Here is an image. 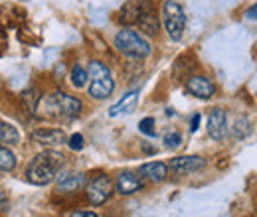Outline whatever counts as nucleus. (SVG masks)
Wrapping results in <instances>:
<instances>
[{"mask_svg": "<svg viewBox=\"0 0 257 217\" xmlns=\"http://www.w3.org/2000/svg\"><path fill=\"white\" fill-rule=\"evenodd\" d=\"M40 99H42V97L38 93V89H28V91L22 93V105H24V109H26L28 113H36Z\"/></svg>", "mask_w": 257, "mask_h": 217, "instance_id": "nucleus-19", "label": "nucleus"}, {"mask_svg": "<svg viewBox=\"0 0 257 217\" xmlns=\"http://www.w3.org/2000/svg\"><path fill=\"white\" fill-rule=\"evenodd\" d=\"M206 166V160L200 156H180L170 162V170L178 176H188L194 172H200Z\"/></svg>", "mask_w": 257, "mask_h": 217, "instance_id": "nucleus-8", "label": "nucleus"}, {"mask_svg": "<svg viewBox=\"0 0 257 217\" xmlns=\"http://www.w3.org/2000/svg\"><path fill=\"white\" fill-rule=\"evenodd\" d=\"M151 10H155L153 0H127L125 6L119 12V22L121 24H127V26L139 24V20L145 14H149Z\"/></svg>", "mask_w": 257, "mask_h": 217, "instance_id": "nucleus-7", "label": "nucleus"}, {"mask_svg": "<svg viewBox=\"0 0 257 217\" xmlns=\"http://www.w3.org/2000/svg\"><path fill=\"white\" fill-rule=\"evenodd\" d=\"M67 146H69L71 150H81V148H83V136H81L79 132L71 134V136H69V142H67Z\"/></svg>", "mask_w": 257, "mask_h": 217, "instance_id": "nucleus-25", "label": "nucleus"}, {"mask_svg": "<svg viewBox=\"0 0 257 217\" xmlns=\"http://www.w3.org/2000/svg\"><path fill=\"white\" fill-rule=\"evenodd\" d=\"M71 83L77 89H81L87 83V71L81 65H73V69H71Z\"/></svg>", "mask_w": 257, "mask_h": 217, "instance_id": "nucleus-21", "label": "nucleus"}, {"mask_svg": "<svg viewBox=\"0 0 257 217\" xmlns=\"http://www.w3.org/2000/svg\"><path fill=\"white\" fill-rule=\"evenodd\" d=\"M18 142H20L18 130L12 124L0 121V146H12V144H18Z\"/></svg>", "mask_w": 257, "mask_h": 217, "instance_id": "nucleus-17", "label": "nucleus"}, {"mask_svg": "<svg viewBox=\"0 0 257 217\" xmlns=\"http://www.w3.org/2000/svg\"><path fill=\"white\" fill-rule=\"evenodd\" d=\"M139 176L147 182H153V184H159L164 182L166 176H168V166L162 164V162H149V164H143L139 168Z\"/></svg>", "mask_w": 257, "mask_h": 217, "instance_id": "nucleus-11", "label": "nucleus"}, {"mask_svg": "<svg viewBox=\"0 0 257 217\" xmlns=\"http://www.w3.org/2000/svg\"><path fill=\"white\" fill-rule=\"evenodd\" d=\"M247 132H249V123H247V119H239L237 123L233 124V136H235V138H243Z\"/></svg>", "mask_w": 257, "mask_h": 217, "instance_id": "nucleus-23", "label": "nucleus"}, {"mask_svg": "<svg viewBox=\"0 0 257 217\" xmlns=\"http://www.w3.org/2000/svg\"><path fill=\"white\" fill-rule=\"evenodd\" d=\"M186 91L194 97H198V99H210L216 93V87L208 77H198L196 75V77H190L186 81Z\"/></svg>", "mask_w": 257, "mask_h": 217, "instance_id": "nucleus-10", "label": "nucleus"}, {"mask_svg": "<svg viewBox=\"0 0 257 217\" xmlns=\"http://www.w3.org/2000/svg\"><path fill=\"white\" fill-rule=\"evenodd\" d=\"M162 20H164V28L168 32L170 40L178 42L186 28V14H184L182 6L174 0H166L162 6Z\"/></svg>", "mask_w": 257, "mask_h": 217, "instance_id": "nucleus-5", "label": "nucleus"}, {"mask_svg": "<svg viewBox=\"0 0 257 217\" xmlns=\"http://www.w3.org/2000/svg\"><path fill=\"white\" fill-rule=\"evenodd\" d=\"M111 193H113V182L105 174H99L95 178H91L87 187H85V195H87L89 203H93V205H103L111 197Z\"/></svg>", "mask_w": 257, "mask_h": 217, "instance_id": "nucleus-6", "label": "nucleus"}, {"mask_svg": "<svg viewBox=\"0 0 257 217\" xmlns=\"http://www.w3.org/2000/svg\"><path fill=\"white\" fill-rule=\"evenodd\" d=\"M208 132L214 140H224L227 134V119L222 109H214L208 117Z\"/></svg>", "mask_w": 257, "mask_h": 217, "instance_id": "nucleus-9", "label": "nucleus"}, {"mask_svg": "<svg viewBox=\"0 0 257 217\" xmlns=\"http://www.w3.org/2000/svg\"><path fill=\"white\" fill-rule=\"evenodd\" d=\"M245 18H247V20H257V4H253V6L245 12Z\"/></svg>", "mask_w": 257, "mask_h": 217, "instance_id": "nucleus-26", "label": "nucleus"}, {"mask_svg": "<svg viewBox=\"0 0 257 217\" xmlns=\"http://www.w3.org/2000/svg\"><path fill=\"white\" fill-rule=\"evenodd\" d=\"M32 138L46 146H58V144L65 142V132L60 128H38V130H34Z\"/></svg>", "mask_w": 257, "mask_h": 217, "instance_id": "nucleus-13", "label": "nucleus"}, {"mask_svg": "<svg viewBox=\"0 0 257 217\" xmlns=\"http://www.w3.org/2000/svg\"><path fill=\"white\" fill-rule=\"evenodd\" d=\"M64 164L65 156L62 152H54V150L42 152L28 164L26 178L34 186H46V184L56 180V176H58V172L62 170Z\"/></svg>", "mask_w": 257, "mask_h": 217, "instance_id": "nucleus-2", "label": "nucleus"}, {"mask_svg": "<svg viewBox=\"0 0 257 217\" xmlns=\"http://www.w3.org/2000/svg\"><path fill=\"white\" fill-rule=\"evenodd\" d=\"M85 186V176L83 174H64L58 178V189L62 193H75Z\"/></svg>", "mask_w": 257, "mask_h": 217, "instance_id": "nucleus-15", "label": "nucleus"}, {"mask_svg": "<svg viewBox=\"0 0 257 217\" xmlns=\"http://www.w3.org/2000/svg\"><path fill=\"white\" fill-rule=\"evenodd\" d=\"M36 113L50 117V119H58V121H71V119L79 117L81 101L71 97V95L56 91V93H50L40 99Z\"/></svg>", "mask_w": 257, "mask_h": 217, "instance_id": "nucleus-1", "label": "nucleus"}, {"mask_svg": "<svg viewBox=\"0 0 257 217\" xmlns=\"http://www.w3.org/2000/svg\"><path fill=\"white\" fill-rule=\"evenodd\" d=\"M26 12L16 8V6H2L0 8V24L8 28H20L24 24Z\"/></svg>", "mask_w": 257, "mask_h": 217, "instance_id": "nucleus-14", "label": "nucleus"}, {"mask_svg": "<svg viewBox=\"0 0 257 217\" xmlns=\"http://www.w3.org/2000/svg\"><path fill=\"white\" fill-rule=\"evenodd\" d=\"M6 201H8V199H6V195H4V191L0 189V207H4V205H6Z\"/></svg>", "mask_w": 257, "mask_h": 217, "instance_id": "nucleus-30", "label": "nucleus"}, {"mask_svg": "<svg viewBox=\"0 0 257 217\" xmlns=\"http://www.w3.org/2000/svg\"><path fill=\"white\" fill-rule=\"evenodd\" d=\"M6 46H8V36L4 34V30H0V52L6 50Z\"/></svg>", "mask_w": 257, "mask_h": 217, "instance_id": "nucleus-27", "label": "nucleus"}, {"mask_svg": "<svg viewBox=\"0 0 257 217\" xmlns=\"http://www.w3.org/2000/svg\"><path fill=\"white\" fill-rule=\"evenodd\" d=\"M87 79H91L89 83V95L93 99H107L113 93L115 83H113V75L109 71V67L101 62H91L87 69Z\"/></svg>", "mask_w": 257, "mask_h": 217, "instance_id": "nucleus-3", "label": "nucleus"}, {"mask_svg": "<svg viewBox=\"0 0 257 217\" xmlns=\"http://www.w3.org/2000/svg\"><path fill=\"white\" fill-rule=\"evenodd\" d=\"M115 48L127 58H147L151 54V44L135 30H121L115 36Z\"/></svg>", "mask_w": 257, "mask_h": 217, "instance_id": "nucleus-4", "label": "nucleus"}, {"mask_svg": "<svg viewBox=\"0 0 257 217\" xmlns=\"http://www.w3.org/2000/svg\"><path fill=\"white\" fill-rule=\"evenodd\" d=\"M198 126H200V115L196 113V115L192 117V123H190V130L196 132V130H198Z\"/></svg>", "mask_w": 257, "mask_h": 217, "instance_id": "nucleus-28", "label": "nucleus"}, {"mask_svg": "<svg viewBox=\"0 0 257 217\" xmlns=\"http://www.w3.org/2000/svg\"><path fill=\"white\" fill-rule=\"evenodd\" d=\"M143 187V178L135 172H121L117 178V191L121 195H131L135 191H139Z\"/></svg>", "mask_w": 257, "mask_h": 217, "instance_id": "nucleus-12", "label": "nucleus"}, {"mask_svg": "<svg viewBox=\"0 0 257 217\" xmlns=\"http://www.w3.org/2000/svg\"><path fill=\"white\" fill-rule=\"evenodd\" d=\"M180 142H182V136L178 132H166L164 134V144L168 148H176V146H180Z\"/></svg>", "mask_w": 257, "mask_h": 217, "instance_id": "nucleus-24", "label": "nucleus"}, {"mask_svg": "<svg viewBox=\"0 0 257 217\" xmlns=\"http://www.w3.org/2000/svg\"><path fill=\"white\" fill-rule=\"evenodd\" d=\"M71 217H97V213H93V211H75V213H71Z\"/></svg>", "mask_w": 257, "mask_h": 217, "instance_id": "nucleus-29", "label": "nucleus"}, {"mask_svg": "<svg viewBox=\"0 0 257 217\" xmlns=\"http://www.w3.org/2000/svg\"><path fill=\"white\" fill-rule=\"evenodd\" d=\"M137 26L145 32V34H149V36H157V34H159V16H157V12L151 10L149 14H145V16L139 20Z\"/></svg>", "mask_w": 257, "mask_h": 217, "instance_id": "nucleus-18", "label": "nucleus"}, {"mask_svg": "<svg viewBox=\"0 0 257 217\" xmlns=\"http://www.w3.org/2000/svg\"><path fill=\"white\" fill-rule=\"evenodd\" d=\"M139 128H141V132L147 134V136H155V134H157V130H155V119H153V117H145V119L139 123Z\"/></svg>", "mask_w": 257, "mask_h": 217, "instance_id": "nucleus-22", "label": "nucleus"}, {"mask_svg": "<svg viewBox=\"0 0 257 217\" xmlns=\"http://www.w3.org/2000/svg\"><path fill=\"white\" fill-rule=\"evenodd\" d=\"M16 166V156L8 150V146H0V172H10Z\"/></svg>", "mask_w": 257, "mask_h": 217, "instance_id": "nucleus-20", "label": "nucleus"}, {"mask_svg": "<svg viewBox=\"0 0 257 217\" xmlns=\"http://www.w3.org/2000/svg\"><path fill=\"white\" fill-rule=\"evenodd\" d=\"M137 101H139V91H131V93L125 95L119 103H115V105L109 109V115H111V117H117V115H123V113H131V111L135 109Z\"/></svg>", "mask_w": 257, "mask_h": 217, "instance_id": "nucleus-16", "label": "nucleus"}]
</instances>
